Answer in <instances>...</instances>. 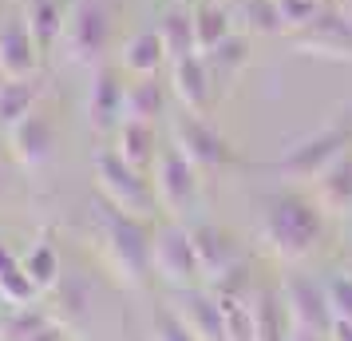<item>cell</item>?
Masks as SVG:
<instances>
[{"mask_svg": "<svg viewBox=\"0 0 352 341\" xmlns=\"http://www.w3.org/2000/svg\"><path fill=\"white\" fill-rule=\"evenodd\" d=\"M257 234L277 262L297 266V262L313 258L324 242V207L305 195H273L265 198Z\"/></svg>", "mask_w": 352, "mask_h": 341, "instance_id": "6da1fadb", "label": "cell"}, {"mask_svg": "<svg viewBox=\"0 0 352 341\" xmlns=\"http://www.w3.org/2000/svg\"><path fill=\"white\" fill-rule=\"evenodd\" d=\"M96 238H99V254L115 270V278L123 286H143L146 274L155 270L151 266L155 234L146 227V218L115 211L111 203H103L99 207V218H96Z\"/></svg>", "mask_w": 352, "mask_h": 341, "instance_id": "7a4b0ae2", "label": "cell"}, {"mask_svg": "<svg viewBox=\"0 0 352 341\" xmlns=\"http://www.w3.org/2000/svg\"><path fill=\"white\" fill-rule=\"evenodd\" d=\"M349 147H352V123L349 119H329V123H320L317 131L301 135L293 147H285L281 159L265 163V171L281 175V179H293V183H313L320 171H324L336 155H344Z\"/></svg>", "mask_w": 352, "mask_h": 341, "instance_id": "3957f363", "label": "cell"}, {"mask_svg": "<svg viewBox=\"0 0 352 341\" xmlns=\"http://www.w3.org/2000/svg\"><path fill=\"white\" fill-rule=\"evenodd\" d=\"M111 48V8L107 0H67V24L60 52L67 56V64L91 68L107 60Z\"/></svg>", "mask_w": 352, "mask_h": 341, "instance_id": "277c9868", "label": "cell"}, {"mask_svg": "<svg viewBox=\"0 0 352 341\" xmlns=\"http://www.w3.org/2000/svg\"><path fill=\"white\" fill-rule=\"evenodd\" d=\"M96 187H99V195H103V203H111L115 211L151 218L155 207H159L155 183L146 179L143 171H135L115 147H103L96 155Z\"/></svg>", "mask_w": 352, "mask_h": 341, "instance_id": "5b68a950", "label": "cell"}, {"mask_svg": "<svg viewBox=\"0 0 352 341\" xmlns=\"http://www.w3.org/2000/svg\"><path fill=\"white\" fill-rule=\"evenodd\" d=\"M170 143H175L198 171H226V167L238 163L234 143L210 123L206 115H194V112L170 115Z\"/></svg>", "mask_w": 352, "mask_h": 341, "instance_id": "8992f818", "label": "cell"}, {"mask_svg": "<svg viewBox=\"0 0 352 341\" xmlns=\"http://www.w3.org/2000/svg\"><path fill=\"white\" fill-rule=\"evenodd\" d=\"M151 266L155 274L175 286V290H190V286H202V258L194 250V238H190V227L186 223H166L162 230H155V246H151Z\"/></svg>", "mask_w": 352, "mask_h": 341, "instance_id": "52a82bcc", "label": "cell"}, {"mask_svg": "<svg viewBox=\"0 0 352 341\" xmlns=\"http://www.w3.org/2000/svg\"><path fill=\"white\" fill-rule=\"evenodd\" d=\"M155 179V195H159V207L170 218H186V214L198 207V195H202V179H198V167H194L175 143H166L159 151V163L151 171Z\"/></svg>", "mask_w": 352, "mask_h": 341, "instance_id": "ba28073f", "label": "cell"}, {"mask_svg": "<svg viewBox=\"0 0 352 341\" xmlns=\"http://www.w3.org/2000/svg\"><path fill=\"white\" fill-rule=\"evenodd\" d=\"M289 44L305 56H324V60H344L352 64V12L349 8H324L313 24L289 36Z\"/></svg>", "mask_w": 352, "mask_h": 341, "instance_id": "9c48e42d", "label": "cell"}, {"mask_svg": "<svg viewBox=\"0 0 352 341\" xmlns=\"http://www.w3.org/2000/svg\"><path fill=\"white\" fill-rule=\"evenodd\" d=\"M281 298H285L289 325H293V329L329 333V325H333V306H329L324 282H313V278H305V274H289L285 282H281Z\"/></svg>", "mask_w": 352, "mask_h": 341, "instance_id": "30bf717a", "label": "cell"}, {"mask_svg": "<svg viewBox=\"0 0 352 341\" xmlns=\"http://www.w3.org/2000/svg\"><path fill=\"white\" fill-rule=\"evenodd\" d=\"M170 96L182 112H194V115H210V107L218 103V92H214V80H210V68H206V56L194 52V56H178L170 60Z\"/></svg>", "mask_w": 352, "mask_h": 341, "instance_id": "8fae6325", "label": "cell"}, {"mask_svg": "<svg viewBox=\"0 0 352 341\" xmlns=\"http://www.w3.org/2000/svg\"><path fill=\"white\" fill-rule=\"evenodd\" d=\"M123 107H127L123 72L111 68V64H99L96 76H91V87H87V123H91L99 135H115V127L127 119Z\"/></svg>", "mask_w": 352, "mask_h": 341, "instance_id": "7c38bea8", "label": "cell"}, {"mask_svg": "<svg viewBox=\"0 0 352 341\" xmlns=\"http://www.w3.org/2000/svg\"><path fill=\"white\" fill-rule=\"evenodd\" d=\"M170 309L178 313V322L190 329L198 341H226V313L218 293L190 286V290H175Z\"/></svg>", "mask_w": 352, "mask_h": 341, "instance_id": "4fadbf2b", "label": "cell"}, {"mask_svg": "<svg viewBox=\"0 0 352 341\" xmlns=\"http://www.w3.org/2000/svg\"><path fill=\"white\" fill-rule=\"evenodd\" d=\"M8 151L20 167L40 171L56 155V123L44 112H28L16 127H8Z\"/></svg>", "mask_w": 352, "mask_h": 341, "instance_id": "5bb4252c", "label": "cell"}, {"mask_svg": "<svg viewBox=\"0 0 352 341\" xmlns=\"http://www.w3.org/2000/svg\"><path fill=\"white\" fill-rule=\"evenodd\" d=\"M40 60H44V52L36 44L24 12L20 17L16 12L4 17V24H0V72H4V80H12V76H36Z\"/></svg>", "mask_w": 352, "mask_h": 341, "instance_id": "9a60e30c", "label": "cell"}, {"mask_svg": "<svg viewBox=\"0 0 352 341\" xmlns=\"http://www.w3.org/2000/svg\"><path fill=\"white\" fill-rule=\"evenodd\" d=\"M190 238H194V250H198V258H202V270L206 278L214 282H222L238 270V242L226 234V230L210 227V223H194L190 227Z\"/></svg>", "mask_w": 352, "mask_h": 341, "instance_id": "2e32d148", "label": "cell"}, {"mask_svg": "<svg viewBox=\"0 0 352 341\" xmlns=\"http://www.w3.org/2000/svg\"><path fill=\"white\" fill-rule=\"evenodd\" d=\"M206 56V68H210V80H214V92L218 99H226L234 92V83L241 80V72L250 68V36L245 32H234L230 40H222L218 48L202 52Z\"/></svg>", "mask_w": 352, "mask_h": 341, "instance_id": "e0dca14e", "label": "cell"}, {"mask_svg": "<svg viewBox=\"0 0 352 341\" xmlns=\"http://www.w3.org/2000/svg\"><path fill=\"white\" fill-rule=\"evenodd\" d=\"M111 147L135 167V171H143V175L155 171L159 151H162L159 131H155V123H146V119H123V123L115 127V143Z\"/></svg>", "mask_w": 352, "mask_h": 341, "instance_id": "ac0fdd59", "label": "cell"}, {"mask_svg": "<svg viewBox=\"0 0 352 341\" xmlns=\"http://www.w3.org/2000/svg\"><path fill=\"white\" fill-rule=\"evenodd\" d=\"M313 198L324 214H349L352 211V147L344 155H336L317 179H313Z\"/></svg>", "mask_w": 352, "mask_h": 341, "instance_id": "d6986e66", "label": "cell"}, {"mask_svg": "<svg viewBox=\"0 0 352 341\" xmlns=\"http://www.w3.org/2000/svg\"><path fill=\"white\" fill-rule=\"evenodd\" d=\"M44 96V76H12L0 80V127H16L28 112H36V103Z\"/></svg>", "mask_w": 352, "mask_h": 341, "instance_id": "ffe728a7", "label": "cell"}, {"mask_svg": "<svg viewBox=\"0 0 352 341\" xmlns=\"http://www.w3.org/2000/svg\"><path fill=\"white\" fill-rule=\"evenodd\" d=\"M24 20H28V28H32L40 52L52 56V52L60 48V40H64L67 0H28V4H24Z\"/></svg>", "mask_w": 352, "mask_h": 341, "instance_id": "44dd1931", "label": "cell"}, {"mask_svg": "<svg viewBox=\"0 0 352 341\" xmlns=\"http://www.w3.org/2000/svg\"><path fill=\"white\" fill-rule=\"evenodd\" d=\"M170 83H162L159 76H135V83H127V119H146V123H159L166 107H170Z\"/></svg>", "mask_w": 352, "mask_h": 341, "instance_id": "7402d4cb", "label": "cell"}, {"mask_svg": "<svg viewBox=\"0 0 352 341\" xmlns=\"http://www.w3.org/2000/svg\"><path fill=\"white\" fill-rule=\"evenodd\" d=\"M166 64H170V52L162 44L159 28H143L123 44V72L131 76H159Z\"/></svg>", "mask_w": 352, "mask_h": 341, "instance_id": "603a6c76", "label": "cell"}, {"mask_svg": "<svg viewBox=\"0 0 352 341\" xmlns=\"http://www.w3.org/2000/svg\"><path fill=\"white\" fill-rule=\"evenodd\" d=\"M159 36H162V44H166V52H170V60H178V56H194V52H198V32H194V4H182V0H175L170 8H162Z\"/></svg>", "mask_w": 352, "mask_h": 341, "instance_id": "cb8c5ba5", "label": "cell"}, {"mask_svg": "<svg viewBox=\"0 0 352 341\" xmlns=\"http://www.w3.org/2000/svg\"><path fill=\"white\" fill-rule=\"evenodd\" d=\"M250 306H254V329L257 341H289L293 325H289V309L285 298L277 290H254L250 293Z\"/></svg>", "mask_w": 352, "mask_h": 341, "instance_id": "d4e9b609", "label": "cell"}, {"mask_svg": "<svg viewBox=\"0 0 352 341\" xmlns=\"http://www.w3.org/2000/svg\"><path fill=\"white\" fill-rule=\"evenodd\" d=\"M194 32H198V52H210V48H218L222 40H230V36L238 32L230 4L198 0V4H194Z\"/></svg>", "mask_w": 352, "mask_h": 341, "instance_id": "484cf974", "label": "cell"}, {"mask_svg": "<svg viewBox=\"0 0 352 341\" xmlns=\"http://www.w3.org/2000/svg\"><path fill=\"white\" fill-rule=\"evenodd\" d=\"M230 12H234L238 32H245V36H281L285 32L277 0H238V4H230Z\"/></svg>", "mask_w": 352, "mask_h": 341, "instance_id": "4316f807", "label": "cell"}, {"mask_svg": "<svg viewBox=\"0 0 352 341\" xmlns=\"http://www.w3.org/2000/svg\"><path fill=\"white\" fill-rule=\"evenodd\" d=\"M24 270H28V278L36 282V290L40 293L60 286V250L52 246V230H44L40 242L24 254Z\"/></svg>", "mask_w": 352, "mask_h": 341, "instance_id": "83f0119b", "label": "cell"}, {"mask_svg": "<svg viewBox=\"0 0 352 341\" xmlns=\"http://www.w3.org/2000/svg\"><path fill=\"white\" fill-rule=\"evenodd\" d=\"M214 293L222 298V313H226V341H257L250 293H238V290H214Z\"/></svg>", "mask_w": 352, "mask_h": 341, "instance_id": "f1b7e54d", "label": "cell"}, {"mask_svg": "<svg viewBox=\"0 0 352 341\" xmlns=\"http://www.w3.org/2000/svg\"><path fill=\"white\" fill-rule=\"evenodd\" d=\"M56 313L44 306H12V313L4 318V325H0V341H20V338H28V333H36L40 325H48Z\"/></svg>", "mask_w": 352, "mask_h": 341, "instance_id": "f546056e", "label": "cell"}, {"mask_svg": "<svg viewBox=\"0 0 352 341\" xmlns=\"http://www.w3.org/2000/svg\"><path fill=\"white\" fill-rule=\"evenodd\" d=\"M36 282L28 278L24 270V262H12L4 274H0V298H4V306H32L36 302Z\"/></svg>", "mask_w": 352, "mask_h": 341, "instance_id": "4dcf8cb0", "label": "cell"}, {"mask_svg": "<svg viewBox=\"0 0 352 341\" xmlns=\"http://www.w3.org/2000/svg\"><path fill=\"white\" fill-rule=\"evenodd\" d=\"M56 306H60V322L67 318H80L83 309L91 306V290H87V282L83 278H60V286H56Z\"/></svg>", "mask_w": 352, "mask_h": 341, "instance_id": "1f68e13d", "label": "cell"}, {"mask_svg": "<svg viewBox=\"0 0 352 341\" xmlns=\"http://www.w3.org/2000/svg\"><path fill=\"white\" fill-rule=\"evenodd\" d=\"M277 8H281V28H285V36H293L324 12V0H277Z\"/></svg>", "mask_w": 352, "mask_h": 341, "instance_id": "d6a6232c", "label": "cell"}, {"mask_svg": "<svg viewBox=\"0 0 352 341\" xmlns=\"http://www.w3.org/2000/svg\"><path fill=\"white\" fill-rule=\"evenodd\" d=\"M324 293H329L333 318H352V278L349 274L324 278Z\"/></svg>", "mask_w": 352, "mask_h": 341, "instance_id": "836d02e7", "label": "cell"}, {"mask_svg": "<svg viewBox=\"0 0 352 341\" xmlns=\"http://www.w3.org/2000/svg\"><path fill=\"white\" fill-rule=\"evenodd\" d=\"M155 341H198V338H194L190 329L178 322L175 309L166 306V309H162V318H159V329H155Z\"/></svg>", "mask_w": 352, "mask_h": 341, "instance_id": "e575fe53", "label": "cell"}, {"mask_svg": "<svg viewBox=\"0 0 352 341\" xmlns=\"http://www.w3.org/2000/svg\"><path fill=\"white\" fill-rule=\"evenodd\" d=\"M20 341H67V325L52 318L48 325H40L36 333H28V338H20Z\"/></svg>", "mask_w": 352, "mask_h": 341, "instance_id": "d590c367", "label": "cell"}, {"mask_svg": "<svg viewBox=\"0 0 352 341\" xmlns=\"http://www.w3.org/2000/svg\"><path fill=\"white\" fill-rule=\"evenodd\" d=\"M329 341H352V318H333V325H329Z\"/></svg>", "mask_w": 352, "mask_h": 341, "instance_id": "8d00e7d4", "label": "cell"}, {"mask_svg": "<svg viewBox=\"0 0 352 341\" xmlns=\"http://www.w3.org/2000/svg\"><path fill=\"white\" fill-rule=\"evenodd\" d=\"M289 341H329V333H309V329H293Z\"/></svg>", "mask_w": 352, "mask_h": 341, "instance_id": "74e56055", "label": "cell"}, {"mask_svg": "<svg viewBox=\"0 0 352 341\" xmlns=\"http://www.w3.org/2000/svg\"><path fill=\"white\" fill-rule=\"evenodd\" d=\"M12 262H16V254H12V250H8V246L0 242V274H4V270H8V266H12Z\"/></svg>", "mask_w": 352, "mask_h": 341, "instance_id": "f35d334b", "label": "cell"}, {"mask_svg": "<svg viewBox=\"0 0 352 341\" xmlns=\"http://www.w3.org/2000/svg\"><path fill=\"white\" fill-rule=\"evenodd\" d=\"M8 183V167H4V155H0V187Z\"/></svg>", "mask_w": 352, "mask_h": 341, "instance_id": "ab89813d", "label": "cell"}, {"mask_svg": "<svg viewBox=\"0 0 352 341\" xmlns=\"http://www.w3.org/2000/svg\"><path fill=\"white\" fill-rule=\"evenodd\" d=\"M336 8H349L352 12V0H336Z\"/></svg>", "mask_w": 352, "mask_h": 341, "instance_id": "60d3db41", "label": "cell"}, {"mask_svg": "<svg viewBox=\"0 0 352 341\" xmlns=\"http://www.w3.org/2000/svg\"><path fill=\"white\" fill-rule=\"evenodd\" d=\"M218 4H238V0H218Z\"/></svg>", "mask_w": 352, "mask_h": 341, "instance_id": "b9f144b4", "label": "cell"}, {"mask_svg": "<svg viewBox=\"0 0 352 341\" xmlns=\"http://www.w3.org/2000/svg\"><path fill=\"white\" fill-rule=\"evenodd\" d=\"M0 80H4V72H0Z\"/></svg>", "mask_w": 352, "mask_h": 341, "instance_id": "7bdbcfd3", "label": "cell"}]
</instances>
